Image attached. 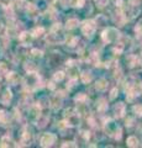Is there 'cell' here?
<instances>
[{
	"label": "cell",
	"mask_w": 142,
	"mask_h": 148,
	"mask_svg": "<svg viewBox=\"0 0 142 148\" xmlns=\"http://www.w3.org/2000/svg\"><path fill=\"white\" fill-rule=\"evenodd\" d=\"M117 37H119L117 31L114 29H108L106 31H104V34H103V38L105 41H108V42H111V41L117 38Z\"/></svg>",
	"instance_id": "1"
},
{
	"label": "cell",
	"mask_w": 142,
	"mask_h": 148,
	"mask_svg": "<svg viewBox=\"0 0 142 148\" xmlns=\"http://www.w3.org/2000/svg\"><path fill=\"white\" fill-rule=\"evenodd\" d=\"M54 140H56V137H54L53 135H51V133H46V135H43L42 138H41V145H42L43 147L51 146L54 142Z\"/></svg>",
	"instance_id": "2"
},
{
	"label": "cell",
	"mask_w": 142,
	"mask_h": 148,
	"mask_svg": "<svg viewBox=\"0 0 142 148\" xmlns=\"http://www.w3.org/2000/svg\"><path fill=\"white\" fill-rule=\"evenodd\" d=\"M94 30H95V25H94V22H91V21H86L85 24H84V26H83V32L85 35H91L94 32Z\"/></svg>",
	"instance_id": "3"
},
{
	"label": "cell",
	"mask_w": 142,
	"mask_h": 148,
	"mask_svg": "<svg viewBox=\"0 0 142 148\" xmlns=\"http://www.w3.org/2000/svg\"><path fill=\"white\" fill-rule=\"evenodd\" d=\"M127 145H129V146H132V147H135V146L139 145V142H137V140H136L135 137H130L129 140H127Z\"/></svg>",
	"instance_id": "4"
},
{
	"label": "cell",
	"mask_w": 142,
	"mask_h": 148,
	"mask_svg": "<svg viewBox=\"0 0 142 148\" xmlns=\"http://www.w3.org/2000/svg\"><path fill=\"white\" fill-rule=\"evenodd\" d=\"M71 4L73 6H82L84 4V0H71Z\"/></svg>",
	"instance_id": "5"
},
{
	"label": "cell",
	"mask_w": 142,
	"mask_h": 148,
	"mask_svg": "<svg viewBox=\"0 0 142 148\" xmlns=\"http://www.w3.org/2000/svg\"><path fill=\"white\" fill-rule=\"evenodd\" d=\"M54 78H56V79H57V80H58V79H59V80H61V79H62V78H63V73H62V72H59V73H57V74H56V77H54Z\"/></svg>",
	"instance_id": "6"
}]
</instances>
